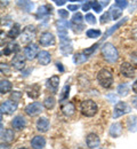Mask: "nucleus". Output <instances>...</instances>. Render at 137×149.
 <instances>
[{
    "instance_id": "obj_1",
    "label": "nucleus",
    "mask_w": 137,
    "mask_h": 149,
    "mask_svg": "<svg viewBox=\"0 0 137 149\" xmlns=\"http://www.w3.org/2000/svg\"><path fill=\"white\" fill-rule=\"evenodd\" d=\"M102 55L103 57L110 62V63H114L117 62L119 58V52H118L117 47L111 44V42H105L102 47Z\"/></svg>"
},
{
    "instance_id": "obj_2",
    "label": "nucleus",
    "mask_w": 137,
    "mask_h": 149,
    "mask_svg": "<svg viewBox=\"0 0 137 149\" xmlns=\"http://www.w3.org/2000/svg\"><path fill=\"white\" fill-rule=\"evenodd\" d=\"M97 81L102 87L109 88L113 84V74H112V71L109 70V69H101L97 74Z\"/></svg>"
},
{
    "instance_id": "obj_3",
    "label": "nucleus",
    "mask_w": 137,
    "mask_h": 149,
    "mask_svg": "<svg viewBox=\"0 0 137 149\" xmlns=\"http://www.w3.org/2000/svg\"><path fill=\"white\" fill-rule=\"evenodd\" d=\"M80 110L83 116L86 117H93L97 113L98 107L93 100H85L80 104Z\"/></svg>"
},
{
    "instance_id": "obj_4",
    "label": "nucleus",
    "mask_w": 137,
    "mask_h": 149,
    "mask_svg": "<svg viewBox=\"0 0 137 149\" xmlns=\"http://www.w3.org/2000/svg\"><path fill=\"white\" fill-rule=\"evenodd\" d=\"M34 38H36V28L33 25H28L23 29L21 33V40L23 44L31 42Z\"/></svg>"
},
{
    "instance_id": "obj_5",
    "label": "nucleus",
    "mask_w": 137,
    "mask_h": 149,
    "mask_svg": "<svg viewBox=\"0 0 137 149\" xmlns=\"http://www.w3.org/2000/svg\"><path fill=\"white\" fill-rule=\"evenodd\" d=\"M17 109V102L13 101V100H6L3 102H1L0 106V110L1 113H6V115H10Z\"/></svg>"
},
{
    "instance_id": "obj_6",
    "label": "nucleus",
    "mask_w": 137,
    "mask_h": 149,
    "mask_svg": "<svg viewBox=\"0 0 137 149\" xmlns=\"http://www.w3.org/2000/svg\"><path fill=\"white\" fill-rule=\"evenodd\" d=\"M130 111V107L126 103V102H118L114 107V111H113V118L117 119L119 117L123 116L125 113H128Z\"/></svg>"
},
{
    "instance_id": "obj_7",
    "label": "nucleus",
    "mask_w": 137,
    "mask_h": 149,
    "mask_svg": "<svg viewBox=\"0 0 137 149\" xmlns=\"http://www.w3.org/2000/svg\"><path fill=\"white\" fill-rule=\"evenodd\" d=\"M42 108L43 107H42V104L40 102H32V103H30V104H28L25 107V113L31 116V117H34V116L41 113Z\"/></svg>"
},
{
    "instance_id": "obj_8",
    "label": "nucleus",
    "mask_w": 137,
    "mask_h": 149,
    "mask_svg": "<svg viewBox=\"0 0 137 149\" xmlns=\"http://www.w3.org/2000/svg\"><path fill=\"white\" fill-rule=\"evenodd\" d=\"M120 72H121L122 76H125L127 78H133V77H135V74H136L135 68L129 62L121 63V65H120Z\"/></svg>"
},
{
    "instance_id": "obj_9",
    "label": "nucleus",
    "mask_w": 137,
    "mask_h": 149,
    "mask_svg": "<svg viewBox=\"0 0 137 149\" xmlns=\"http://www.w3.org/2000/svg\"><path fill=\"white\" fill-rule=\"evenodd\" d=\"M39 54V48L36 44H29L25 48H24V55L26 57V60L32 61L33 58H36Z\"/></svg>"
},
{
    "instance_id": "obj_10",
    "label": "nucleus",
    "mask_w": 137,
    "mask_h": 149,
    "mask_svg": "<svg viewBox=\"0 0 137 149\" xmlns=\"http://www.w3.org/2000/svg\"><path fill=\"white\" fill-rule=\"evenodd\" d=\"M39 42L41 46H50L55 44V36L50 32H43L41 33V36L39 38Z\"/></svg>"
},
{
    "instance_id": "obj_11",
    "label": "nucleus",
    "mask_w": 137,
    "mask_h": 149,
    "mask_svg": "<svg viewBox=\"0 0 137 149\" xmlns=\"http://www.w3.org/2000/svg\"><path fill=\"white\" fill-rule=\"evenodd\" d=\"M25 60H26L25 56L16 54V55L12 58V67L15 70H23L24 67H25Z\"/></svg>"
},
{
    "instance_id": "obj_12",
    "label": "nucleus",
    "mask_w": 137,
    "mask_h": 149,
    "mask_svg": "<svg viewBox=\"0 0 137 149\" xmlns=\"http://www.w3.org/2000/svg\"><path fill=\"white\" fill-rule=\"evenodd\" d=\"M86 143H87L88 148L94 149L101 145V139H99V136H98L97 134L90 133V134H88L87 138H86Z\"/></svg>"
},
{
    "instance_id": "obj_13",
    "label": "nucleus",
    "mask_w": 137,
    "mask_h": 149,
    "mask_svg": "<svg viewBox=\"0 0 137 149\" xmlns=\"http://www.w3.org/2000/svg\"><path fill=\"white\" fill-rule=\"evenodd\" d=\"M59 51H61L62 55L64 56L69 55V54H71L73 52V47H72V44H71L70 39H66V40H62L61 41Z\"/></svg>"
},
{
    "instance_id": "obj_14",
    "label": "nucleus",
    "mask_w": 137,
    "mask_h": 149,
    "mask_svg": "<svg viewBox=\"0 0 137 149\" xmlns=\"http://www.w3.org/2000/svg\"><path fill=\"white\" fill-rule=\"evenodd\" d=\"M12 126L15 129V130H23L25 126H26V119L23 117V116H15L14 119L12 120Z\"/></svg>"
},
{
    "instance_id": "obj_15",
    "label": "nucleus",
    "mask_w": 137,
    "mask_h": 149,
    "mask_svg": "<svg viewBox=\"0 0 137 149\" xmlns=\"http://www.w3.org/2000/svg\"><path fill=\"white\" fill-rule=\"evenodd\" d=\"M47 87L53 92V93H57V88H59V76H53L50 77L47 81Z\"/></svg>"
},
{
    "instance_id": "obj_16",
    "label": "nucleus",
    "mask_w": 137,
    "mask_h": 149,
    "mask_svg": "<svg viewBox=\"0 0 137 149\" xmlns=\"http://www.w3.org/2000/svg\"><path fill=\"white\" fill-rule=\"evenodd\" d=\"M49 125H50L49 120L46 117H40L39 119L37 120V124H36L37 130L39 131V132H42V133H45V132H47V131L49 130Z\"/></svg>"
},
{
    "instance_id": "obj_17",
    "label": "nucleus",
    "mask_w": 137,
    "mask_h": 149,
    "mask_svg": "<svg viewBox=\"0 0 137 149\" xmlns=\"http://www.w3.org/2000/svg\"><path fill=\"white\" fill-rule=\"evenodd\" d=\"M37 58H38L40 64L47 65V64H49L50 61H52V55H50V53L47 52V51H40L38 56H37Z\"/></svg>"
},
{
    "instance_id": "obj_18",
    "label": "nucleus",
    "mask_w": 137,
    "mask_h": 149,
    "mask_svg": "<svg viewBox=\"0 0 137 149\" xmlns=\"http://www.w3.org/2000/svg\"><path fill=\"white\" fill-rule=\"evenodd\" d=\"M31 146L33 149H42L46 146V139L41 135H36L31 140Z\"/></svg>"
},
{
    "instance_id": "obj_19",
    "label": "nucleus",
    "mask_w": 137,
    "mask_h": 149,
    "mask_svg": "<svg viewBox=\"0 0 137 149\" xmlns=\"http://www.w3.org/2000/svg\"><path fill=\"white\" fill-rule=\"evenodd\" d=\"M127 19H128V17H123L122 19H120L119 22H117V23H116L113 26H111V28H110V29H109V30H107V31L104 33V38H103V40H104V39H106L107 37H110L111 35H113V33L117 31V30L120 28V26H121V25H123V24L127 22Z\"/></svg>"
},
{
    "instance_id": "obj_20",
    "label": "nucleus",
    "mask_w": 137,
    "mask_h": 149,
    "mask_svg": "<svg viewBox=\"0 0 137 149\" xmlns=\"http://www.w3.org/2000/svg\"><path fill=\"white\" fill-rule=\"evenodd\" d=\"M61 110H62L64 116L70 117V116H72V115L76 112V107H74V104H73L72 102H66V103H64V104L62 106Z\"/></svg>"
},
{
    "instance_id": "obj_21",
    "label": "nucleus",
    "mask_w": 137,
    "mask_h": 149,
    "mask_svg": "<svg viewBox=\"0 0 137 149\" xmlns=\"http://www.w3.org/2000/svg\"><path fill=\"white\" fill-rule=\"evenodd\" d=\"M109 133L111 136L113 138H118L122 134V125L120 123H113L111 126H110V130H109Z\"/></svg>"
},
{
    "instance_id": "obj_22",
    "label": "nucleus",
    "mask_w": 137,
    "mask_h": 149,
    "mask_svg": "<svg viewBox=\"0 0 137 149\" xmlns=\"http://www.w3.org/2000/svg\"><path fill=\"white\" fill-rule=\"evenodd\" d=\"M20 51V46L17 45V44H15V42H10V44H8L6 47H5V49L2 51V54H5V55H12V54H14V53H17Z\"/></svg>"
},
{
    "instance_id": "obj_23",
    "label": "nucleus",
    "mask_w": 137,
    "mask_h": 149,
    "mask_svg": "<svg viewBox=\"0 0 137 149\" xmlns=\"http://www.w3.org/2000/svg\"><path fill=\"white\" fill-rule=\"evenodd\" d=\"M1 139H2V141L7 142V143L13 142L15 140V133H14V131L9 130V129L5 130L1 133Z\"/></svg>"
},
{
    "instance_id": "obj_24",
    "label": "nucleus",
    "mask_w": 137,
    "mask_h": 149,
    "mask_svg": "<svg viewBox=\"0 0 137 149\" xmlns=\"http://www.w3.org/2000/svg\"><path fill=\"white\" fill-rule=\"evenodd\" d=\"M52 10H53V7L52 6H48V5H43L39 7L38 12H37V17H43V16H48L49 14H52Z\"/></svg>"
},
{
    "instance_id": "obj_25",
    "label": "nucleus",
    "mask_w": 137,
    "mask_h": 149,
    "mask_svg": "<svg viewBox=\"0 0 137 149\" xmlns=\"http://www.w3.org/2000/svg\"><path fill=\"white\" fill-rule=\"evenodd\" d=\"M28 95L31 97V99H37L38 96H39V93H40V86L38 84H34V85H32L31 87H29L28 88Z\"/></svg>"
},
{
    "instance_id": "obj_26",
    "label": "nucleus",
    "mask_w": 137,
    "mask_h": 149,
    "mask_svg": "<svg viewBox=\"0 0 137 149\" xmlns=\"http://www.w3.org/2000/svg\"><path fill=\"white\" fill-rule=\"evenodd\" d=\"M127 127L130 132H137V116H130L127 119Z\"/></svg>"
},
{
    "instance_id": "obj_27",
    "label": "nucleus",
    "mask_w": 137,
    "mask_h": 149,
    "mask_svg": "<svg viewBox=\"0 0 137 149\" xmlns=\"http://www.w3.org/2000/svg\"><path fill=\"white\" fill-rule=\"evenodd\" d=\"M12 87H13V85L9 80H7V79L1 80V83H0V92H1V94L8 93L9 91H12Z\"/></svg>"
},
{
    "instance_id": "obj_28",
    "label": "nucleus",
    "mask_w": 137,
    "mask_h": 149,
    "mask_svg": "<svg viewBox=\"0 0 137 149\" xmlns=\"http://www.w3.org/2000/svg\"><path fill=\"white\" fill-rule=\"evenodd\" d=\"M21 35V29H20V24H14V26L7 32V37L10 38V39H15Z\"/></svg>"
},
{
    "instance_id": "obj_29",
    "label": "nucleus",
    "mask_w": 137,
    "mask_h": 149,
    "mask_svg": "<svg viewBox=\"0 0 137 149\" xmlns=\"http://www.w3.org/2000/svg\"><path fill=\"white\" fill-rule=\"evenodd\" d=\"M55 103H56V100H55V97L52 95V96H47L45 100H43V107L46 108V109H48V110H50V109H53L54 107H55Z\"/></svg>"
},
{
    "instance_id": "obj_30",
    "label": "nucleus",
    "mask_w": 137,
    "mask_h": 149,
    "mask_svg": "<svg viewBox=\"0 0 137 149\" xmlns=\"http://www.w3.org/2000/svg\"><path fill=\"white\" fill-rule=\"evenodd\" d=\"M70 88H71L70 84H66V85H65V86L63 87V90H62V92H61V95H59V102H63L64 100L69 99V93H70Z\"/></svg>"
},
{
    "instance_id": "obj_31",
    "label": "nucleus",
    "mask_w": 137,
    "mask_h": 149,
    "mask_svg": "<svg viewBox=\"0 0 137 149\" xmlns=\"http://www.w3.org/2000/svg\"><path fill=\"white\" fill-rule=\"evenodd\" d=\"M87 58H88V56L86 55L83 52H82V53H77L76 55L73 56V62H74L76 64H81V63L86 62Z\"/></svg>"
},
{
    "instance_id": "obj_32",
    "label": "nucleus",
    "mask_w": 137,
    "mask_h": 149,
    "mask_svg": "<svg viewBox=\"0 0 137 149\" xmlns=\"http://www.w3.org/2000/svg\"><path fill=\"white\" fill-rule=\"evenodd\" d=\"M117 92L120 96H126V95H128V93H129V87H128V85H127L126 83L120 84V85L118 86Z\"/></svg>"
},
{
    "instance_id": "obj_33",
    "label": "nucleus",
    "mask_w": 137,
    "mask_h": 149,
    "mask_svg": "<svg viewBox=\"0 0 137 149\" xmlns=\"http://www.w3.org/2000/svg\"><path fill=\"white\" fill-rule=\"evenodd\" d=\"M82 21H83L82 14H81V13H76V14L72 16L71 23H72V25H82Z\"/></svg>"
},
{
    "instance_id": "obj_34",
    "label": "nucleus",
    "mask_w": 137,
    "mask_h": 149,
    "mask_svg": "<svg viewBox=\"0 0 137 149\" xmlns=\"http://www.w3.org/2000/svg\"><path fill=\"white\" fill-rule=\"evenodd\" d=\"M101 35H102L101 30H96V29H89V30H87V32H86V36L88 38H92V39L98 38Z\"/></svg>"
},
{
    "instance_id": "obj_35",
    "label": "nucleus",
    "mask_w": 137,
    "mask_h": 149,
    "mask_svg": "<svg viewBox=\"0 0 137 149\" xmlns=\"http://www.w3.org/2000/svg\"><path fill=\"white\" fill-rule=\"evenodd\" d=\"M110 13H111V16H112V19H114V21H117L120 16H121V14H122V12L120 10V8H117V7H111V9H110Z\"/></svg>"
},
{
    "instance_id": "obj_36",
    "label": "nucleus",
    "mask_w": 137,
    "mask_h": 149,
    "mask_svg": "<svg viewBox=\"0 0 137 149\" xmlns=\"http://www.w3.org/2000/svg\"><path fill=\"white\" fill-rule=\"evenodd\" d=\"M98 45H99V42H97V44H95V45H93V46H92L90 48H86V49H83V53H85L86 55H87L88 57H89V56L92 55V54H93V53H94V52H95V51L97 49Z\"/></svg>"
},
{
    "instance_id": "obj_37",
    "label": "nucleus",
    "mask_w": 137,
    "mask_h": 149,
    "mask_svg": "<svg viewBox=\"0 0 137 149\" xmlns=\"http://www.w3.org/2000/svg\"><path fill=\"white\" fill-rule=\"evenodd\" d=\"M128 0H116V6L120 9H123L126 7H128Z\"/></svg>"
},
{
    "instance_id": "obj_38",
    "label": "nucleus",
    "mask_w": 137,
    "mask_h": 149,
    "mask_svg": "<svg viewBox=\"0 0 137 149\" xmlns=\"http://www.w3.org/2000/svg\"><path fill=\"white\" fill-rule=\"evenodd\" d=\"M92 7H93V9H94L96 13H101V12H102V8H103V6L101 5L99 1H93V2H92Z\"/></svg>"
},
{
    "instance_id": "obj_39",
    "label": "nucleus",
    "mask_w": 137,
    "mask_h": 149,
    "mask_svg": "<svg viewBox=\"0 0 137 149\" xmlns=\"http://www.w3.org/2000/svg\"><path fill=\"white\" fill-rule=\"evenodd\" d=\"M85 19H86V22H87V23H89V24H95V23H96V19H95V16H94L93 14H90V13H87V14H86Z\"/></svg>"
},
{
    "instance_id": "obj_40",
    "label": "nucleus",
    "mask_w": 137,
    "mask_h": 149,
    "mask_svg": "<svg viewBox=\"0 0 137 149\" xmlns=\"http://www.w3.org/2000/svg\"><path fill=\"white\" fill-rule=\"evenodd\" d=\"M21 97H22V93H21V92H19V91H14V92H12V95H10V100H13V101L17 102V101L20 100Z\"/></svg>"
},
{
    "instance_id": "obj_41",
    "label": "nucleus",
    "mask_w": 137,
    "mask_h": 149,
    "mask_svg": "<svg viewBox=\"0 0 137 149\" xmlns=\"http://www.w3.org/2000/svg\"><path fill=\"white\" fill-rule=\"evenodd\" d=\"M111 17H112V16H111V13H110V10H109V12H106L105 14H103V15H102V17H101V23H102V24H104V23L109 22Z\"/></svg>"
},
{
    "instance_id": "obj_42",
    "label": "nucleus",
    "mask_w": 137,
    "mask_h": 149,
    "mask_svg": "<svg viewBox=\"0 0 137 149\" xmlns=\"http://www.w3.org/2000/svg\"><path fill=\"white\" fill-rule=\"evenodd\" d=\"M59 15L62 19H67L69 17V10L67 9H59Z\"/></svg>"
},
{
    "instance_id": "obj_43",
    "label": "nucleus",
    "mask_w": 137,
    "mask_h": 149,
    "mask_svg": "<svg viewBox=\"0 0 137 149\" xmlns=\"http://www.w3.org/2000/svg\"><path fill=\"white\" fill-rule=\"evenodd\" d=\"M90 7H92V2H86V3H83L82 6H81V8H82V10H85L86 13L90 9Z\"/></svg>"
},
{
    "instance_id": "obj_44",
    "label": "nucleus",
    "mask_w": 137,
    "mask_h": 149,
    "mask_svg": "<svg viewBox=\"0 0 137 149\" xmlns=\"http://www.w3.org/2000/svg\"><path fill=\"white\" fill-rule=\"evenodd\" d=\"M79 8H80L79 5H69L67 6V10H71V12H76V10H78Z\"/></svg>"
},
{
    "instance_id": "obj_45",
    "label": "nucleus",
    "mask_w": 137,
    "mask_h": 149,
    "mask_svg": "<svg viewBox=\"0 0 137 149\" xmlns=\"http://www.w3.org/2000/svg\"><path fill=\"white\" fill-rule=\"evenodd\" d=\"M130 60H131V62H133L134 64H136L137 65V51L130 54Z\"/></svg>"
},
{
    "instance_id": "obj_46",
    "label": "nucleus",
    "mask_w": 137,
    "mask_h": 149,
    "mask_svg": "<svg viewBox=\"0 0 137 149\" xmlns=\"http://www.w3.org/2000/svg\"><path fill=\"white\" fill-rule=\"evenodd\" d=\"M1 72H2V74H8V72H9V69H8L7 64L1 63Z\"/></svg>"
},
{
    "instance_id": "obj_47",
    "label": "nucleus",
    "mask_w": 137,
    "mask_h": 149,
    "mask_svg": "<svg viewBox=\"0 0 137 149\" xmlns=\"http://www.w3.org/2000/svg\"><path fill=\"white\" fill-rule=\"evenodd\" d=\"M52 1H54V3L57 6H63V5H65V2L67 0H52Z\"/></svg>"
},
{
    "instance_id": "obj_48",
    "label": "nucleus",
    "mask_w": 137,
    "mask_h": 149,
    "mask_svg": "<svg viewBox=\"0 0 137 149\" xmlns=\"http://www.w3.org/2000/svg\"><path fill=\"white\" fill-rule=\"evenodd\" d=\"M131 104H133V107H134V108H136L137 109V95L131 99Z\"/></svg>"
},
{
    "instance_id": "obj_49",
    "label": "nucleus",
    "mask_w": 137,
    "mask_h": 149,
    "mask_svg": "<svg viewBox=\"0 0 137 149\" xmlns=\"http://www.w3.org/2000/svg\"><path fill=\"white\" fill-rule=\"evenodd\" d=\"M99 2H101V5H102V6H104V7H105V6H107V5L110 3V0H99Z\"/></svg>"
},
{
    "instance_id": "obj_50",
    "label": "nucleus",
    "mask_w": 137,
    "mask_h": 149,
    "mask_svg": "<svg viewBox=\"0 0 137 149\" xmlns=\"http://www.w3.org/2000/svg\"><path fill=\"white\" fill-rule=\"evenodd\" d=\"M131 88H133V92L137 94V79L134 81V84H133V87H131Z\"/></svg>"
},
{
    "instance_id": "obj_51",
    "label": "nucleus",
    "mask_w": 137,
    "mask_h": 149,
    "mask_svg": "<svg viewBox=\"0 0 137 149\" xmlns=\"http://www.w3.org/2000/svg\"><path fill=\"white\" fill-rule=\"evenodd\" d=\"M56 67H57V69H59L61 72L64 71V68H63V64H62V63H59V62H57V63H56Z\"/></svg>"
},
{
    "instance_id": "obj_52",
    "label": "nucleus",
    "mask_w": 137,
    "mask_h": 149,
    "mask_svg": "<svg viewBox=\"0 0 137 149\" xmlns=\"http://www.w3.org/2000/svg\"><path fill=\"white\" fill-rule=\"evenodd\" d=\"M0 147H1L0 149H10V147H9V145H7V142H5V143L2 142Z\"/></svg>"
},
{
    "instance_id": "obj_53",
    "label": "nucleus",
    "mask_w": 137,
    "mask_h": 149,
    "mask_svg": "<svg viewBox=\"0 0 137 149\" xmlns=\"http://www.w3.org/2000/svg\"><path fill=\"white\" fill-rule=\"evenodd\" d=\"M136 8H137V0H135V5H134L133 7H130V10H129V12H130V13H133Z\"/></svg>"
},
{
    "instance_id": "obj_54",
    "label": "nucleus",
    "mask_w": 137,
    "mask_h": 149,
    "mask_svg": "<svg viewBox=\"0 0 137 149\" xmlns=\"http://www.w3.org/2000/svg\"><path fill=\"white\" fill-rule=\"evenodd\" d=\"M109 97H110V99L112 100V102L114 103V101H116V96H112V95H109Z\"/></svg>"
},
{
    "instance_id": "obj_55",
    "label": "nucleus",
    "mask_w": 137,
    "mask_h": 149,
    "mask_svg": "<svg viewBox=\"0 0 137 149\" xmlns=\"http://www.w3.org/2000/svg\"><path fill=\"white\" fill-rule=\"evenodd\" d=\"M69 1H80V0H69Z\"/></svg>"
},
{
    "instance_id": "obj_56",
    "label": "nucleus",
    "mask_w": 137,
    "mask_h": 149,
    "mask_svg": "<svg viewBox=\"0 0 137 149\" xmlns=\"http://www.w3.org/2000/svg\"><path fill=\"white\" fill-rule=\"evenodd\" d=\"M19 149H26L25 147H22V148H19Z\"/></svg>"
},
{
    "instance_id": "obj_57",
    "label": "nucleus",
    "mask_w": 137,
    "mask_h": 149,
    "mask_svg": "<svg viewBox=\"0 0 137 149\" xmlns=\"http://www.w3.org/2000/svg\"><path fill=\"white\" fill-rule=\"evenodd\" d=\"M98 149H103V148H98Z\"/></svg>"
}]
</instances>
